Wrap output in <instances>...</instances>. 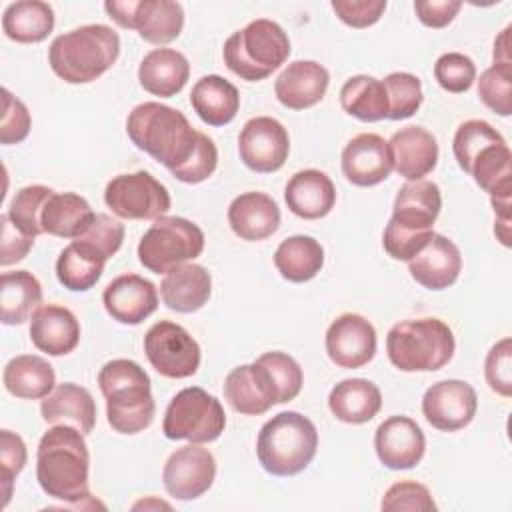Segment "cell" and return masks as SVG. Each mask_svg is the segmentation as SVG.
Wrapping results in <instances>:
<instances>
[{
    "label": "cell",
    "instance_id": "e0dca14e",
    "mask_svg": "<svg viewBox=\"0 0 512 512\" xmlns=\"http://www.w3.org/2000/svg\"><path fill=\"white\" fill-rule=\"evenodd\" d=\"M374 450L386 468L410 470L424 458L426 436L412 418L390 416L374 432Z\"/></svg>",
    "mask_w": 512,
    "mask_h": 512
},
{
    "label": "cell",
    "instance_id": "8d00e7d4",
    "mask_svg": "<svg viewBox=\"0 0 512 512\" xmlns=\"http://www.w3.org/2000/svg\"><path fill=\"white\" fill-rule=\"evenodd\" d=\"M274 266L288 282H308L324 266V248L312 236L294 234L278 244L274 252Z\"/></svg>",
    "mask_w": 512,
    "mask_h": 512
},
{
    "label": "cell",
    "instance_id": "9c48e42d",
    "mask_svg": "<svg viewBox=\"0 0 512 512\" xmlns=\"http://www.w3.org/2000/svg\"><path fill=\"white\" fill-rule=\"evenodd\" d=\"M226 428V414L220 400L200 386L180 390L168 404L162 432L168 440H188L194 444L214 442Z\"/></svg>",
    "mask_w": 512,
    "mask_h": 512
},
{
    "label": "cell",
    "instance_id": "30bf717a",
    "mask_svg": "<svg viewBox=\"0 0 512 512\" xmlns=\"http://www.w3.org/2000/svg\"><path fill=\"white\" fill-rule=\"evenodd\" d=\"M104 10L118 26L156 46L170 44L184 28V8L174 0H108Z\"/></svg>",
    "mask_w": 512,
    "mask_h": 512
},
{
    "label": "cell",
    "instance_id": "9f6ffc18",
    "mask_svg": "<svg viewBox=\"0 0 512 512\" xmlns=\"http://www.w3.org/2000/svg\"><path fill=\"white\" fill-rule=\"evenodd\" d=\"M2 224V252H0V264L6 268L10 264H16L26 258V254L34 246V238L18 230L6 214L0 216Z\"/></svg>",
    "mask_w": 512,
    "mask_h": 512
},
{
    "label": "cell",
    "instance_id": "91938a15",
    "mask_svg": "<svg viewBox=\"0 0 512 512\" xmlns=\"http://www.w3.org/2000/svg\"><path fill=\"white\" fill-rule=\"evenodd\" d=\"M494 234L502 242V246H510V220L496 218L494 222Z\"/></svg>",
    "mask_w": 512,
    "mask_h": 512
},
{
    "label": "cell",
    "instance_id": "7bdbcfd3",
    "mask_svg": "<svg viewBox=\"0 0 512 512\" xmlns=\"http://www.w3.org/2000/svg\"><path fill=\"white\" fill-rule=\"evenodd\" d=\"M504 136L486 120H466L462 122L452 138V152L458 162V166L468 172L472 160L490 144L502 142Z\"/></svg>",
    "mask_w": 512,
    "mask_h": 512
},
{
    "label": "cell",
    "instance_id": "83f0119b",
    "mask_svg": "<svg viewBox=\"0 0 512 512\" xmlns=\"http://www.w3.org/2000/svg\"><path fill=\"white\" fill-rule=\"evenodd\" d=\"M40 414L46 424H68L86 436L96 424V402L88 388L74 382H62L42 398Z\"/></svg>",
    "mask_w": 512,
    "mask_h": 512
},
{
    "label": "cell",
    "instance_id": "5b68a950",
    "mask_svg": "<svg viewBox=\"0 0 512 512\" xmlns=\"http://www.w3.org/2000/svg\"><path fill=\"white\" fill-rule=\"evenodd\" d=\"M318 450V430L300 412H278L258 432L256 456L272 476H296L308 468Z\"/></svg>",
    "mask_w": 512,
    "mask_h": 512
},
{
    "label": "cell",
    "instance_id": "44dd1931",
    "mask_svg": "<svg viewBox=\"0 0 512 512\" xmlns=\"http://www.w3.org/2000/svg\"><path fill=\"white\" fill-rule=\"evenodd\" d=\"M410 276L428 290H444L452 286L462 272L460 248L444 234L434 232L428 244L408 260Z\"/></svg>",
    "mask_w": 512,
    "mask_h": 512
},
{
    "label": "cell",
    "instance_id": "7dc6e473",
    "mask_svg": "<svg viewBox=\"0 0 512 512\" xmlns=\"http://www.w3.org/2000/svg\"><path fill=\"white\" fill-rule=\"evenodd\" d=\"M434 78L438 86L450 94L468 92L476 80V64L462 52H446L434 64Z\"/></svg>",
    "mask_w": 512,
    "mask_h": 512
},
{
    "label": "cell",
    "instance_id": "11a10c76",
    "mask_svg": "<svg viewBox=\"0 0 512 512\" xmlns=\"http://www.w3.org/2000/svg\"><path fill=\"white\" fill-rule=\"evenodd\" d=\"M334 14L350 28H368L376 24L384 10L386 0H332Z\"/></svg>",
    "mask_w": 512,
    "mask_h": 512
},
{
    "label": "cell",
    "instance_id": "3957f363",
    "mask_svg": "<svg viewBox=\"0 0 512 512\" xmlns=\"http://www.w3.org/2000/svg\"><path fill=\"white\" fill-rule=\"evenodd\" d=\"M148 372L134 360L116 358L98 372V386L106 398V420L118 434L146 430L156 414Z\"/></svg>",
    "mask_w": 512,
    "mask_h": 512
},
{
    "label": "cell",
    "instance_id": "60d3db41",
    "mask_svg": "<svg viewBox=\"0 0 512 512\" xmlns=\"http://www.w3.org/2000/svg\"><path fill=\"white\" fill-rule=\"evenodd\" d=\"M52 192L54 190L44 184H30V186L20 188L14 194V198L10 200L6 216L18 230H22L24 234H28L32 238L44 234L42 210H44L48 198L52 196Z\"/></svg>",
    "mask_w": 512,
    "mask_h": 512
},
{
    "label": "cell",
    "instance_id": "c3c4849f",
    "mask_svg": "<svg viewBox=\"0 0 512 512\" xmlns=\"http://www.w3.org/2000/svg\"><path fill=\"white\" fill-rule=\"evenodd\" d=\"M28 460V450L20 434L12 430L0 432V488H2V506L6 508L12 498L14 480L24 470Z\"/></svg>",
    "mask_w": 512,
    "mask_h": 512
},
{
    "label": "cell",
    "instance_id": "d590c367",
    "mask_svg": "<svg viewBox=\"0 0 512 512\" xmlns=\"http://www.w3.org/2000/svg\"><path fill=\"white\" fill-rule=\"evenodd\" d=\"M2 30L18 44L44 42L54 30V10L40 0L12 2L2 14Z\"/></svg>",
    "mask_w": 512,
    "mask_h": 512
},
{
    "label": "cell",
    "instance_id": "6da1fadb",
    "mask_svg": "<svg viewBox=\"0 0 512 512\" xmlns=\"http://www.w3.org/2000/svg\"><path fill=\"white\" fill-rule=\"evenodd\" d=\"M90 452L84 434L68 424H54L38 442L36 480L54 500L86 508L90 494Z\"/></svg>",
    "mask_w": 512,
    "mask_h": 512
},
{
    "label": "cell",
    "instance_id": "7a4b0ae2",
    "mask_svg": "<svg viewBox=\"0 0 512 512\" xmlns=\"http://www.w3.org/2000/svg\"><path fill=\"white\" fill-rule=\"evenodd\" d=\"M126 134L138 150L150 154L168 172L192 156L200 136L180 110L160 102L134 106L126 118Z\"/></svg>",
    "mask_w": 512,
    "mask_h": 512
},
{
    "label": "cell",
    "instance_id": "680465c9",
    "mask_svg": "<svg viewBox=\"0 0 512 512\" xmlns=\"http://www.w3.org/2000/svg\"><path fill=\"white\" fill-rule=\"evenodd\" d=\"M510 30L512 26H506L498 38L494 40V64H512L510 58Z\"/></svg>",
    "mask_w": 512,
    "mask_h": 512
},
{
    "label": "cell",
    "instance_id": "74e56055",
    "mask_svg": "<svg viewBox=\"0 0 512 512\" xmlns=\"http://www.w3.org/2000/svg\"><path fill=\"white\" fill-rule=\"evenodd\" d=\"M340 106L360 122H380L388 118V94L384 82L368 76H350L340 88Z\"/></svg>",
    "mask_w": 512,
    "mask_h": 512
},
{
    "label": "cell",
    "instance_id": "8fae6325",
    "mask_svg": "<svg viewBox=\"0 0 512 512\" xmlns=\"http://www.w3.org/2000/svg\"><path fill=\"white\" fill-rule=\"evenodd\" d=\"M104 202L122 220H156L172 204L168 188L146 170L114 176L106 184Z\"/></svg>",
    "mask_w": 512,
    "mask_h": 512
},
{
    "label": "cell",
    "instance_id": "f907efd6",
    "mask_svg": "<svg viewBox=\"0 0 512 512\" xmlns=\"http://www.w3.org/2000/svg\"><path fill=\"white\" fill-rule=\"evenodd\" d=\"M484 376L492 392L502 398L512 396V340L506 336L498 340L486 354Z\"/></svg>",
    "mask_w": 512,
    "mask_h": 512
},
{
    "label": "cell",
    "instance_id": "e575fe53",
    "mask_svg": "<svg viewBox=\"0 0 512 512\" xmlns=\"http://www.w3.org/2000/svg\"><path fill=\"white\" fill-rule=\"evenodd\" d=\"M42 304V286L28 270L2 272L0 318L6 326L24 324Z\"/></svg>",
    "mask_w": 512,
    "mask_h": 512
},
{
    "label": "cell",
    "instance_id": "5bb4252c",
    "mask_svg": "<svg viewBox=\"0 0 512 512\" xmlns=\"http://www.w3.org/2000/svg\"><path fill=\"white\" fill-rule=\"evenodd\" d=\"M216 478L214 454L202 444H186L176 448L162 470L166 492L182 502L196 500L210 490Z\"/></svg>",
    "mask_w": 512,
    "mask_h": 512
},
{
    "label": "cell",
    "instance_id": "816d5d0a",
    "mask_svg": "<svg viewBox=\"0 0 512 512\" xmlns=\"http://www.w3.org/2000/svg\"><path fill=\"white\" fill-rule=\"evenodd\" d=\"M216 166H218L216 144L212 142V138H208L204 132H200L198 144H196V150L192 152V156L180 168L172 170L170 174L184 184H200L214 174Z\"/></svg>",
    "mask_w": 512,
    "mask_h": 512
},
{
    "label": "cell",
    "instance_id": "836d02e7",
    "mask_svg": "<svg viewBox=\"0 0 512 512\" xmlns=\"http://www.w3.org/2000/svg\"><path fill=\"white\" fill-rule=\"evenodd\" d=\"M96 212L88 200L74 192H52L42 210L44 234L76 240L94 220Z\"/></svg>",
    "mask_w": 512,
    "mask_h": 512
},
{
    "label": "cell",
    "instance_id": "4fadbf2b",
    "mask_svg": "<svg viewBox=\"0 0 512 512\" xmlns=\"http://www.w3.org/2000/svg\"><path fill=\"white\" fill-rule=\"evenodd\" d=\"M242 164L258 174H272L284 166L290 154V136L272 116L250 118L238 134Z\"/></svg>",
    "mask_w": 512,
    "mask_h": 512
},
{
    "label": "cell",
    "instance_id": "d4e9b609",
    "mask_svg": "<svg viewBox=\"0 0 512 512\" xmlns=\"http://www.w3.org/2000/svg\"><path fill=\"white\" fill-rule=\"evenodd\" d=\"M288 210L302 220H318L332 212L336 188L330 176L316 168L298 170L284 188Z\"/></svg>",
    "mask_w": 512,
    "mask_h": 512
},
{
    "label": "cell",
    "instance_id": "f5cc1de1",
    "mask_svg": "<svg viewBox=\"0 0 512 512\" xmlns=\"http://www.w3.org/2000/svg\"><path fill=\"white\" fill-rule=\"evenodd\" d=\"M2 118H0V142L4 146L20 144L28 138L32 128V118L22 100H18L8 88H2Z\"/></svg>",
    "mask_w": 512,
    "mask_h": 512
},
{
    "label": "cell",
    "instance_id": "ffe728a7",
    "mask_svg": "<svg viewBox=\"0 0 512 512\" xmlns=\"http://www.w3.org/2000/svg\"><path fill=\"white\" fill-rule=\"evenodd\" d=\"M330 72L316 60L290 62L274 82L276 100L288 110L316 106L328 90Z\"/></svg>",
    "mask_w": 512,
    "mask_h": 512
},
{
    "label": "cell",
    "instance_id": "52a82bcc",
    "mask_svg": "<svg viewBox=\"0 0 512 512\" xmlns=\"http://www.w3.org/2000/svg\"><path fill=\"white\" fill-rule=\"evenodd\" d=\"M290 50V38L278 22L256 18L226 38L222 56L232 74L260 82L288 60Z\"/></svg>",
    "mask_w": 512,
    "mask_h": 512
},
{
    "label": "cell",
    "instance_id": "277c9868",
    "mask_svg": "<svg viewBox=\"0 0 512 512\" xmlns=\"http://www.w3.org/2000/svg\"><path fill=\"white\" fill-rule=\"evenodd\" d=\"M120 56V36L106 24H86L56 36L48 48L52 72L68 84H88Z\"/></svg>",
    "mask_w": 512,
    "mask_h": 512
},
{
    "label": "cell",
    "instance_id": "681fc988",
    "mask_svg": "<svg viewBox=\"0 0 512 512\" xmlns=\"http://www.w3.org/2000/svg\"><path fill=\"white\" fill-rule=\"evenodd\" d=\"M380 508L386 512L410 510V512H430L436 510V502L430 490L414 480L394 482L382 496Z\"/></svg>",
    "mask_w": 512,
    "mask_h": 512
},
{
    "label": "cell",
    "instance_id": "f35d334b",
    "mask_svg": "<svg viewBox=\"0 0 512 512\" xmlns=\"http://www.w3.org/2000/svg\"><path fill=\"white\" fill-rule=\"evenodd\" d=\"M490 198L510 196L512 192V154L506 140L486 146L470 164L468 172Z\"/></svg>",
    "mask_w": 512,
    "mask_h": 512
},
{
    "label": "cell",
    "instance_id": "ba28073f",
    "mask_svg": "<svg viewBox=\"0 0 512 512\" xmlns=\"http://www.w3.org/2000/svg\"><path fill=\"white\" fill-rule=\"evenodd\" d=\"M204 232L198 224L182 216H160L138 242L140 264L154 272L166 274L172 268L198 258L204 252Z\"/></svg>",
    "mask_w": 512,
    "mask_h": 512
},
{
    "label": "cell",
    "instance_id": "ac0fdd59",
    "mask_svg": "<svg viewBox=\"0 0 512 512\" xmlns=\"http://www.w3.org/2000/svg\"><path fill=\"white\" fill-rule=\"evenodd\" d=\"M340 166L346 180L360 188L384 182L394 170L388 142L374 132L354 136L342 150Z\"/></svg>",
    "mask_w": 512,
    "mask_h": 512
},
{
    "label": "cell",
    "instance_id": "9a60e30c",
    "mask_svg": "<svg viewBox=\"0 0 512 512\" xmlns=\"http://www.w3.org/2000/svg\"><path fill=\"white\" fill-rule=\"evenodd\" d=\"M476 410V390L464 380H440L422 396V414L428 424L440 432H458L466 428L474 420Z\"/></svg>",
    "mask_w": 512,
    "mask_h": 512
},
{
    "label": "cell",
    "instance_id": "7402d4cb",
    "mask_svg": "<svg viewBox=\"0 0 512 512\" xmlns=\"http://www.w3.org/2000/svg\"><path fill=\"white\" fill-rule=\"evenodd\" d=\"M392 166L408 182L424 180L438 164V142L422 126H404L388 140Z\"/></svg>",
    "mask_w": 512,
    "mask_h": 512
},
{
    "label": "cell",
    "instance_id": "6f0895ef",
    "mask_svg": "<svg viewBox=\"0 0 512 512\" xmlns=\"http://www.w3.org/2000/svg\"><path fill=\"white\" fill-rule=\"evenodd\" d=\"M462 2L458 0H416L414 12L418 20L428 28H444L448 26L456 14L460 12Z\"/></svg>",
    "mask_w": 512,
    "mask_h": 512
},
{
    "label": "cell",
    "instance_id": "8992f818",
    "mask_svg": "<svg viewBox=\"0 0 512 512\" xmlns=\"http://www.w3.org/2000/svg\"><path fill=\"white\" fill-rule=\"evenodd\" d=\"M456 350L452 328L440 318H410L396 322L386 336V354L402 372H436Z\"/></svg>",
    "mask_w": 512,
    "mask_h": 512
},
{
    "label": "cell",
    "instance_id": "2e32d148",
    "mask_svg": "<svg viewBox=\"0 0 512 512\" xmlns=\"http://www.w3.org/2000/svg\"><path fill=\"white\" fill-rule=\"evenodd\" d=\"M326 354L328 358L346 370L366 366L378 346L376 330L362 314H340L326 330Z\"/></svg>",
    "mask_w": 512,
    "mask_h": 512
},
{
    "label": "cell",
    "instance_id": "d6a6232c",
    "mask_svg": "<svg viewBox=\"0 0 512 512\" xmlns=\"http://www.w3.org/2000/svg\"><path fill=\"white\" fill-rule=\"evenodd\" d=\"M2 382L4 388L20 400H42L56 388V372L46 358L20 354L4 366Z\"/></svg>",
    "mask_w": 512,
    "mask_h": 512
},
{
    "label": "cell",
    "instance_id": "94428289",
    "mask_svg": "<svg viewBox=\"0 0 512 512\" xmlns=\"http://www.w3.org/2000/svg\"><path fill=\"white\" fill-rule=\"evenodd\" d=\"M148 506H156V508H170V504H166V502H162V500H142V502H136L132 508L134 510H138V508H148Z\"/></svg>",
    "mask_w": 512,
    "mask_h": 512
},
{
    "label": "cell",
    "instance_id": "4dcf8cb0",
    "mask_svg": "<svg viewBox=\"0 0 512 512\" xmlns=\"http://www.w3.org/2000/svg\"><path fill=\"white\" fill-rule=\"evenodd\" d=\"M328 408L344 424H364L380 412L382 392L372 380L346 378L330 390Z\"/></svg>",
    "mask_w": 512,
    "mask_h": 512
},
{
    "label": "cell",
    "instance_id": "4316f807",
    "mask_svg": "<svg viewBox=\"0 0 512 512\" xmlns=\"http://www.w3.org/2000/svg\"><path fill=\"white\" fill-rule=\"evenodd\" d=\"M442 208V194L436 182L414 180L400 186L392 206V222L414 232H432Z\"/></svg>",
    "mask_w": 512,
    "mask_h": 512
},
{
    "label": "cell",
    "instance_id": "f6af8a7d",
    "mask_svg": "<svg viewBox=\"0 0 512 512\" xmlns=\"http://www.w3.org/2000/svg\"><path fill=\"white\" fill-rule=\"evenodd\" d=\"M512 64H492L478 78V96L498 116L512 114Z\"/></svg>",
    "mask_w": 512,
    "mask_h": 512
},
{
    "label": "cell",
    "instance_id": "b9f144b4",
    "mask_svg": "<svg viewBox=\"0 0 512 512\" xmlns=\"http://www.w3.org/2000/svg\"><path fill=\"white\" fill-rule=\"evenodd\" d=\"M256 362L266 370V374L276 390L278 404H286L300 394L302 384H304V372H302L300 364L290 354L272 350V352H264L262 356H258Z\"/></svg>",
    "mask_w": 512,
    "mask_h": 512
},
{
    "label": "cell",
    "instance_id": "f1b7e54d",
    "mask_svg": "<svg viewBox=\"0 0 512 512\" xmlns=\"http://www.w3.org/2000/svg\"><path fill=\"white\" fill-rule=\"evenodd\" d=\"M212 294V276L210 272L194 262L180 264L164 274L160 284V296L166 308L192 314L200 310Z\"/></svg>",
    "mask_w": 512,
    "mask_h": 512
},
{
    "label": "cell",
    "instance_id": "db71d44e",
    "mask_svg": "<svg viewBox=\"0 0 512 512\" xmlns=\"http://www.w3.org/2000/svg\"><path fill=\"white\" fill-rule=\"evenodd\" d=\"M432 234H434V230L432 232H414V230L400 228L398 224L388 220V224L384 228L382 244H384V250L390 258L408 262L428 244Z\"/></svg>",
    "mask_w": 512,
    "mask_h": 512
},
{
    "label": "cell",
    "instance_id": "484cf974",
    "mask_svg": "<svg viewBox=\"0 0 512 512\" xmlns=\"http://www.w3.org/2000/svg\"><path fill=\"white\" fill-rule=\"evenodd\" d=\"M228 224L240 240L260 242L280 228V208L264 192H244L230 202Z\"/></svg>",
    "mask_w": 512,
    "mask_h": 512
},
{
    "label": "cell",
    "instance_id": "603a6c76",
    "mask_svg": "<svg viewBox=\"0 0 512 512\" xmlns=\"http://www.w3.org/2000/svg\"><path fill=\"white\" fill-rule=\"evenodd\" d=\"M224 398L240 414L260 416L278 404L276 390L266 370L254 360L232 368L224 380Z\"/></svg>",
    "mask_w": 512,
    "mask_h": 512
},
{
    "label": "cell",
    "instance_id": "7c38bea8",
    "mask_svg": "<svg viewBox=\"0 0 512 512\" xmlns=\"http://www.w3.org/2000/svg\"><path fill=\"white\" fill-rule=\"evenodd\" d=\"M144 352L152 368L166 378H190L200 368V346L190 332L170 320H160L144 334Z\"/></svg>",
    "mask_w": 512,
    "mask_h": 512
},
{
    "label": "cell",
    "instance_id": "1f68e13d",
    "mask_svg": "<svg viewBox=\"0 0 512 512\" xmlns=\"http://www.w3.org/2000/svg\"><path fill=\"white\" fill-rule=\"evenodd\" d=\"M190 104L204 124L226 126L238 114L240 92L230 80L218 74H208L192 86Z\"/></svg>",
    "mask_w": 512,
    "mask_h": 512
},
{
    "label": "cell",
    "instance_id": "ee69618b",
    "mask_svg": "<svg viewBox=\"0 0 512 512\" xmlns=\"http://www.w3.org/2000/svg\"><path fill=\"white\" fill-rule=\"evenodd\" d=\"M388 94V120H406L422 106V82L410 72H392L384 80Z\"/></svg>",
    "mask_w": 512,
    "mask_h": 512
},
{
    "label": "cell",
    "instance_id": "d6986e66",
    "mask_svg": "<svg viewBox=\"0 0 512 512\" xmlns=\"http://www.w3.org/2000/svg\"><path fill=\"white\" fill-rule=\"evenodd\" d=\"M102 304L112 320L126 326H136L156 312L158 290L144 276L122 274L104 288Z\"/></svg>",
    "mask_w": 512,
    "mask_h": 512
},
{
    "label": "cell",
    "instance_id": "cb8c5ba5",
    "mask_svg": "<svg viewBox=\"0 0 512 512\" xmlns=\"http://www.w3.org/2000/svg\"><path fill=\"white\" fill-rule=\"evenodd\" d=\"M32 344L48 356H66L80 342V322L72 310L60 304L40 306L28 328Z\"/></svg>",
    "mask_w": 512,
    "mask_h": 512
},
{
    "label": "cell",
    "instance_id": "bcb514c9",
    "mask_svg": "<svg viewBox=\"0 0 512 512\" xmlns=\"http://www.w3.org/2000/svg\"><path fill=\"white\" fill-rule=\"evenodd\" d=\"M76 240L108 262L124 242V224L108 214L96 212L90 226Z\"/></svg>",
    "mask_w": 512,
    "mask_h": 512
},
{
    "label": "cell",
    "instance_id": "f546056e",
    "mask_svg": "<svg viewBox=\"0 0 512 512\" xmlns=\"http://www.w3.org/2000/svg\"><path fill=\"white\" fill-rule=\"evenodd\" d=\"M190 78L188 58L174 48L150 50L138 66L140 86L160 98H172L186 86Z\"/></svg>",
    "mask_w": 512,
    "mask_h": 512
},
{
    "label": "cell",
    "instance_id": "ab89813d",
    "mask_svg": "<svg viewBox=\"0 0 512 512\" xmlns=\"http://www.w3.org/2000/svg\"><path fill=\"white\" fill-rule=\"evenodd\" d=\"M106 260L72 240L56 260V278L70 292L90 290L102 276Z\"/></svg>",
    "mask_w": 512,
    "mask_h": 512
}]
</instances>
